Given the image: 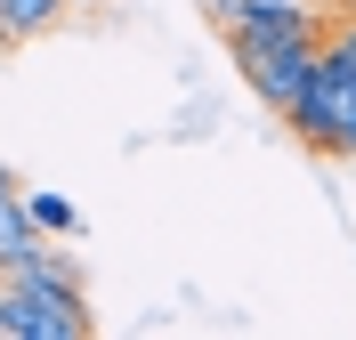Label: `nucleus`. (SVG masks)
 I'll list each match as a JSON object with an SVG mask.
<instances>
[{"mask_svg":"<svg viewBox=\"0 0 356 340\" xmlns=\"http://www.w3.org/2000/svg\"><path fill=\"white\" fill-rule=\"evenodd\" d=\"M0 340H89V300L41 275H0Z\"/></svg>","mask_w":356,"mask_h":340,"instance_id":"f257e3e1","label":"nucleus"},{"mask_svg":"<svg viewBox=\"0 0 356 340\" xmlns=\"http://www.w3.org/2000/svg\"><path fill=\"white\" fill-rule=\"evenodd\" d=\"M227 49H235L243 81L259 90V106L267 113H291V97L308 90L316 57H324V33H316V41H227Z\"/></svg>","mask_w":356,"mask_h":340,"instance_id":"f03ea898","label":"nucleus"},{"mask_svg":"<svg viewBox=\"0 0 356 340\" xmlns=\"http://www.w3.org/2000/svg\"><path fill=\"white\" fill-rule=\"evenodd\" d=\"M291 138L300 146H316V154H348V130H356V113H348V81H340V65L332 57H316V73H308V90L291 97Z\"/></svg>","mask_w":356,"mask_h":340,"instance_id":"7ed1b4c3","label":"nucleus"},{"mask_svg":"<svg viewBox=\"0 0 356 340\" xmlns=\"http://www.w3.org/2000/svg\"><path fill=\"white\" fill-rule=\"evenodd\" d=\"M202 8L227 41H316L324 33L308 0H202Z\"/></svg>","mask_w":356,"mask_h":340,"instance_id":"20e7f679","label":"nucleus"},{"mask_svg":"<svg viewBox=\"0 0 356 340\" xmlns=\"http://www.w3.org/2000/svg\"><path fill=\"white\" fill-rule=\"evenodd\" d=\"M49 24H65V0H0V49L8 41H41Z\"/></svg>","mask_w":356,"mask_h":340,"instance_id":"39448f33","label":"nucleus"},{"mask_svg":"<svg viewBox=\"0 0 356 340\" xmlns=\"http://www.w3.org/2000/svg\"><path fill=\"white\" fill-rule=\"evenodd\" d=\"M24 243H41V227H33V211H24V195H17V170H0V268H8Z\"/></svg>","mask_w":356,"mask_h":340,"instance_id":"423d86ee","label":"nucleus"},{"mask_svg":"<svg viewBox=\"0 0 356 340\" xmlns=\"http://www.w3.org/2000/svg\"><path fill=\"white\" fill-rule=\"evenodd\" d=\"M324 57H332V65H340V81H348V113H356V17L340 24L332 41H324ZM348 162H356V130H348Z\"/></svg>","mask_w":356,"mask_h":340,"instance_id":"0eeeda50","label":"nucleus"},{"mask_svg":"<svg viewBox=\"0 0 356 340\" xmlns=\"http://www.w3.org/2000/svg\"><path fill=\"white\" fill-rule=\"evenodd\" d=\"M24 211H33L41 235H81V211H73L65 195H24Z\"/></svg>","mask_w":356,"mask_h":340,"instance_id":"6e6552de","label":"nucleus"},{"mask_svg":"<svg viewBox=\"0 0 356 340\" xmlns=\"http://www.w3.org/2000/svg\"><path fill=\"white\" fill-rule=\"evenodd\" d=\"M65 8H113V0H65Z\"/></svg>","mask_w":356,"mask_h":340,"instance_id":"1a4fd4ad","label":"nucleus"},{"mask_svg":"<svg viewBox=\"0 0 356 340\" xmlns=\"http://www.w3.org/2000/svg\"><path fill=\"white\" fill-rule=\"evenodd\" d=\"M348 17H356V0H348Z\"/></svg>","mask_w":356,"mask_h":340,"instance_id":"9d476101","label":"nucleus"}]
</instances>
